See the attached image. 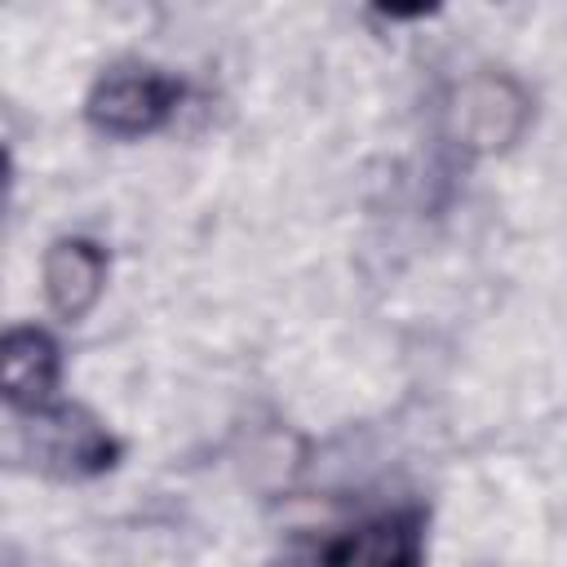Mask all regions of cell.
<instances>
[{
    "label": "cell",
    "mask_w": 567,
    "mask_h": 567,
    "mask_svg": "<svg viewBox=\"0 0 567 567\" xmlns=\"http://www.w3.org/2000/svg\"><path fill=\"white\" fill-rule=\"evenodd\" d=\"M425 558V514L390 509L350 532H341L319 567H421Z\"/></svg>",
    "instance_id": "277c9868"
},
{
    "label": "cell",
    "mask_w": 567,
    "mask_h": 567,
    "mask_svg": "<svg viewBox=\"0 0 567 567\" xmlns=\"http://www.w3.org/2000/svg\"><path fill=\"white\" fill-rule=\"evenodd\" d=\"M106 270H111V257L102 244L84 239V235H66V239H53L49 252H44V297H49V310L66 323L84 319L102 288H106Z\"/></svg>",
    "instance_id": "5b68a950"
},
{
    "label": "cell",
    "mask_w": 567,
    "mask_h": 567,
    "mask_svg": "<svg viewBox=\"0 0 567 567\" xmlns=\"http://www.w3.org/2000/svg\"><path fill=\"white\" fill-rule=\"evenodd\" d=\"M186 97V84L151 62H120L97 75L84 97V120L106 137H146L164 128Z\"/></svg>",
    "instance_id": "7a4b0ae2"
},
{
    "label": "cell",
    "mask_w": 567,
    "mask_h": 567,
    "mask_svg": "<svg viewBox=\"0 0 567 567\" xmlns=\"http://www.w3.org/2000/svg\"><path fill=\"white\" fill-rule=\"evenodd\" d=\"M22 456L53 478H93L120 461V439L80 403L53 399L40 412L18 416Z\"/></svg>",
    "instance_id": "6da1fadb"
},
{
    "label": "cell",
    "mask_w": 567,
    "mask_h": 567,
    "mask_svg": "<svg viewBox=\"0 0 567 567\" xmlns=\"http://www.w3.org/2000/svg\"><path fill=\"white\" fill-rule=\"evenodd\" d=\"M527 93L505 75H474L456 89L447 120L470 151H505L527 128Z\"/></svg>",
    "instance_id": "3957f363"
},
{
    "label": "cell",
    "mask_w": 567,
    "mask_h": 567,
    "mask_svg": "<svg viewBox=\"0 0 567 567\" xmlns=\"http://www.w3.org/2000/svg\"><path fill=\"white\" fill-rule=\"evenodd\" d=\"M0 363H4V403L13 416H27L53 403L62 354L44 328H9Z\"/></svg>",
    "instance_id": "8992f818"
}]
</instances>
